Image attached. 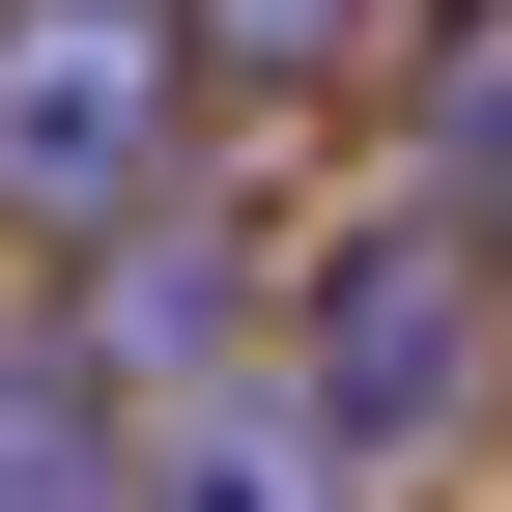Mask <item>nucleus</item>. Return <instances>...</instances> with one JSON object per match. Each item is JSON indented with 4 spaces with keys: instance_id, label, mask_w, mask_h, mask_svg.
Returning <instances> with one entry per match:
<instances>
[{
    "instance_id": "f257e3e1",
    "label": "nucleus",
    "mask_w": 512,
    "mask_h": 512,
    "mask_svg": "<svg viewBox=\"0 0 512 512\" xmlns=\"http://www.w3.org/2000/svg\"><path fill=\"white\" fill-rule=\"evenodd\" d=\"M484 342H512V256L456 228V171H427V200H370V228L285 285V399L342 427L370 484H427V456L484 427Z\"/></svg>"
},
{
    "instance_id": "f03ea898",
    "label": "nucleus",
    "mask_w": 512,
    "mask_h": 512,
    "mask_svg": "<svg viewBox=\"0 0 512 512\" xmlns=\"http://www.w3.org/2000/svg\"><path fill=\"white\" fill-rule=\"evenodd\" d=\"M171 171H200V57H171V0H0V228H143Z\"/></svg>"
},
{
    "instance_id": "7ed1b4c3",
    "label": "nucleus",
    "mask_w": 512,
    "mask_h": 512,
    "mask_svg": "<svg viewBox=\"0 0 512 512\" xmlns=\"http://www.w3.org/2000/svg\"><path fill=\"white\" fill-rule=\"evenodd\" d=\"M256 313H285V285H256V228H228V200H143V228H86V313H57V342L171 427V399H228V370H256Z\"/></svg>"
},
{
    "instance_id": "20e7f679",
    "label": "nucleus",
    "mask_w": 512,
    "mask_h": 512,
    "mask_svg": "<svg viewBox=\"0 0 512 512\" xmlns=\"http://www.w3.org/2000/svg\"><path fill=\"white\" fill-rule=\"evenodd\" d=\"M143 512H399V484H370L285 370H228V399H171V427H143Z\"/></svg>"
},
{
    "instance_id": "39448f33",
    "label": "nucleus",
    "mask_w": 512,
    "mask_h": 512,
    "mask_svg": "<svg viewBox=\"0 0 512 512\" xmlns=\"http://www.w3.org/2000/svg\"><path fill=\"white\" fill-rule=\"evenodd\" d=\"M0 512H143V399L57 313H0Z\"/></svg>"
},
{
    "instance_id": "423d86ee",
    "label": "nucleus",
    "mask_w": 512,
    "mask_h": 512,
    "mask_svg": "<svg viewBox=\"0 0 512 512\" xmlns=\"http://www.w3.org/2000/svg\"><path fill=\"white\" fill-rule=\"evenodd\" d=\"M370 29H399V0H171V57H200V114H256V86H342Z\"/></svg>"
},
{
    "instance_id": "0eeeda50",
    "label": "nucleus",
    "mask_w": 512,
    "mask_h": 512,
    "mask_svg": "<svg viewBox=\"0 0 512 512\" xmlns=\"http://www.w3.org/2000/svg\"><path fill=\"white\" fill-rule=\"evenodd\" d=\"M427 171H456V228L512 256V29H456V86H427Z\"/></svg>"
},
{
    "instance_id": "6e6552de",
    "label": "nucleus",
    "mask_w": 512,
    "mask_h": 512,
    "mask_svg": "<svg viewBox=\"0 0 512 512\" xmlns=\"http://www.w3.org/2000/svg\"><path fill=\"white\" fill-rule=\"evenodd\" d=\"M427 29H512V0H427Z\"/></svg>"
}]
</instances>
